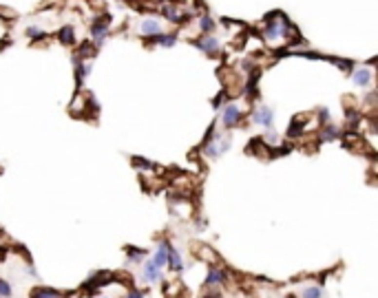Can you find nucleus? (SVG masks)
<instances>
[{"mask_svg":"<svg viewBox=\"0 0 378 298\" xmlns=\"http://www.w3.org/2000/svg\"><path fill=\"white\" fill-rule=\"evenodd\" d=\"M192 254L197 259H201L204 263H208L210 267H221V259L210 245H199V243H192Z\"/></svg>","mask_w":378,"mask_h":298,"instance_id":"nucleus-1","label":"nucleus"},{"mask_svg":"<svg viewBox=\"0 0 378 298\" xmlns=\"http://www.w3.org/2000/svg\"><path fill=\"white\" fill-rule=\"evenodd\" d=\"M272 117H274V113L270 106H259V108L252 111L254 124H261L264 128H272Z\"/></svg>","mask_w":378,"mask_h":298,"instance_id":"nucleus-2","label":"nucleus"},{"mask_svg":"<svg viewBox=\"0 0 378 298\" xmlns=\"http://www.w3.org/2000/svg\"><path fill=\"white\" fill-rule=\"evenodd\" d=\"M241 122V108L237 104H226L224 106V124L228 126V128H232V126H237Z\"/></svg>","mask_w":378,"mask_h":298,"instance_id":"nucleus-3","label":"nucleus"},{"mask_svg":"<svg viewBox=\"0 0 378 298\" xmlns=\"http://www.w3.org/2000/svg\"><path fill=\"white\" fill-rule=\"evenodd\" d=\"M109 24H111L109 16H100V18L93 22V40H95V42H102V40L106 38V34H109Z\"/></svg>","mask_w":378,"mask_h":298,"instance_id":"nucleus-4","label":"nucleus"},{"mask_svg":"<svg viewBox=\"0 0 378 298\" xmlns=\"http://www.w3.org/2000/svg\"><path fill=\"white\" fill-rule=\"evenodd\" d=\"M195 47H199L204 53H217V49H219V40L215 38V35H201L199 40H195Z\"/></svg>","mask_w":378,"mask_h":298,"instance_id":"nucleus-5","label":"nucleus"},{"mask_svg":"<svg viewBox=\"0 0 378 298\" xmlns=\"http://www.w3.org/2000/svg\"><path fill=\"white\" fill-rule=\"evenodd\" d=\"M226 272L221 267H210V272H208V276H206V285H210V287H219V285H224L226 283Z\"/></svg>","mask_w":378,"mask_h":298,"instance_id":"nucleus-6","label":"nucleus"},{"mask_svg":"<svg viewBox=\"0 0 378 298\" xmlns=\"http://www.w3.org/2000/svg\"><path fill=\"white\" fill-rule=\"evenodd\" d=\"M142 34L144 35H151V38H155V35L162 34V22L155 18H146L142 22Z\"/></svg>","mask_w":378,"mask_h":298,"instance_id":"nucleus-7","label":"nucleus"},{"mask_svg":"<svg viewBox=\"0 0 378 298\" xmlns=\"http://www.w3.org/2000/svg\"><path fill=\"white\" fill-rule=\"evenodd\" d=\"M144 279L149 280V283H157V280L162 279V267H157L153 261L144 263Z\"/></svg>","mask_w":378,"mask_h":298,"instance_id":"nucleus-8","label":"nucleus"},{"mask_svg":"<svg viewBox=\"0 0 378 298\" xmlns=\"http://www.w3.org/2000/svg\"><path fill=\"white\" fill-rule=\"evenodd\" d=\"M91 100V97L86 95V93H80V95H76V100L71 102V113L77 117L84 115V108H86V102Z\"/></svg>","mask_w":378,"mask_h":298,"instance_id":"nucleus-9","label":"nucleus"},{"mask_svg":"<svg viewBox=\"0 0 378 298\" xmlns=\"http://www.w3.org/2000/svg\"><path fill=\"white\" fill-rule=\"evenodd\" d=\"M168 245H170V243H159L157 250H155L153 263L157 265V267H166V263H168Z\"/></svg>","mask_w":378,"mask_h":298,"instance_id":"nucleus-10","label":"nucleus"},{"mask_svg":"<svg viewBox=\"0 0 378 298\" xmlns=\"http://www.w3.org/2000/svg\"><path fill=\"white\" fill-rule=\"evenodd\" d=\"M354 84H359V87H369V82H372V71L365 67L360 69H354Z\"/></svg>","mask_w":378,"mask_h":298,"instance_id":"nucleus-11","label":"nucleus"},{"mask_svg":"<svg viewBox=\"0 0 378 298\" xmlns=\"http://www.w3.org/2000/svg\"><path fill=\"white\" fill-rule=\"evenodd\" d=\"M184 294V285L179 280H170V283L164 285V296L166 298H179Z\"/></svg>","mask_w":378,"mask_h":298,"instance_id":"nucleus-12","label":"nucleus"},{"mask_svg":"<svg viewBox=\"0 0 378 298\" xmlns=\"http://www.w3.org/2000/svg\"><path fill=\"white\" fill-rule=\"evenodd\" d=\"M166 265H170V269H175V272H182V269H184L182 256H179L177 250H175V247H170V245H168V263Z\"/></svg>","mask_w":378,"mask_h":298,"instance_id":"nucleus-13","label":"nucleus"},{"mask_svg":"<svg viewBox=\"0 0 378 298\" xmlns=\"http://www.w3.org/2000/svg\"><path fill=\"white\" fill-rule=\"evenodd\" d=\"M31 298H64V294L56 292V289H49V287H38L31 292Z\"/></svg>","mask_w":378,"mask_h":298,"instance_id":"nucleus-14","label":"nucleus"},{"mask_svg":"<svg viewBox=\"0 0 378 298\" xmlns=\"http://www.w3.org/2000/svg\"><path fill=\"white\" fill-rule=\"evenodd\" d=\"M339 137V128L332 124H323V140L330 141V140H336Z\"/></svg>","mask_w":378,"mask_h":298,"instance_id":"nucleus-15","label":"nucleus"},{"mask_svg":"<svg viewBox=\"0 0 378 298\" xmlns=\"http://www.w3.org/2000/svg\"><path fill=\"white\" fill-rule=\"evenodd\" d=\"M77 53H80L82 58H91V55H95V47H93L91 42H84V44H80Z\"/></svg>","mask_w":378,"mask_h":298,"instance_id":"nucleus-16","label":"nucleus"},{"mask_svg":"<svg viewBox=\"0 0 378 298\" xmlns=\"http://www.w3.org/2000/svg\"><path fill=\"white\" fill-rule=\"evenodd\" d=\"M155 38L159 40V44H162V47H172V44L177 42V38H175V34H159V35H155Z\"/></svg>","mask_w":378,"mask_h":298,"instance_id":"nucleus-17","label":"nucleus"},{"mask_svg":"<svg viewBox=\"0 0 378 298\" xmlns=\"http://www.w3.org/2000/svg\"><path fill=\"white\" fill-rule=\"evenodd\" d=\"M60 40L64 44H73V27H62L60 29Z\"/></svg>","mask_w":378,"mask_h":298,"instance_id":"nucleus-18","label":"nucleus"},{"mask_svg":"<svg viewBox=\"0 0 378 298\" xmlns=\"http://www.w3.org/2000/svg\"><path fill=\"white\" fill-rule=\"evenodd\" d=\"M301 296L303 298H323V289L321 287H305Z\"/></svg>","mask_w":378,"mask_h":298,"instance_id":"nucleus-19","label":"nucleus"},{"mask_svg":"<svg viewBox=\"0 0 378 298\" xmlns=\"http://www.w3.org/2000/svg\"><path fill=\"white\" fill-rule=\"evenodd\" d=\"M212 27H215V22H212L208 16H201L199 18V29L204 31V34H208V31H212Z\"/></svg>","mask_w":378,"mask_h":298,"instance_id":"nucleus-20","label":"nucleus"},{"mask_svg":"<svg viewBox=\"0 0 378 298\" xmlns=\"http://www.w3.org/2000/svg\"><path fill=\"white\" fill-rule=\"evenodd\" d=\"M27 35H29V38H42V35H44V31L42 29H40V27H29V29H27Z\"/></svg>","mask_w":378,"mask_h":298,"instance_id":"nucleus-21","label":"nucleus"},{"mask_svg":"<svg viewBox=\"0 0 378 298\" xmlns=\"http://www.w3.org/2000/svg\"><path fill=\"white\" fill-rule=\"evenodd\" d=\"M0 296H11V285L0 279Z\"/></svg>","mask_w":378,"mask_h":298,"instance_id":"nucleus-22","label":"nucleus"},{"mask_svg":"<svg viewBox=\"0 0 378 298\" xmlns=\"http://www.w3.org/2000/svg\"><path fill=\"white\" fill-rule=\"evenodd\" d=\"M89 5L93 7V9H104V0H89Z\"/></svg>","mask_w":378,"mask_h":298,"instance_id":"nucleus-23","label":"nucleus"},{"mask_svg":"<svg viewBox=\"0 0 378 298\" xmlns=\"http://www.w3.org/2000/svg\"><path fill=\"white\" fill-rule=\"evenodd\" d=\"M144 296H146V294H144V292H131V294H129V296H126V298H144Z\"/></svg>","mask_w":378,"mask_h":298,"instance_id":"nucleus-24","label":"nucleus"},{"mask_svg":"<svg viewBox=\"0 0 378 298\" xmlns=\"http://www.w3.org/2000/svg\"><path fill=\"white\" fill-rule=\"evenodd\" d=\"M285 298H297V296H292V294H290V296H285Z\"/></svg>","mask_w":378,"mask_h":298,"instance_id":"nucleus-25","label":"nucleus"},{"mask_svg":"<svg viewBox=\"0 0 378 298\" xmlns=\"http://www.w3.org/2000/svg\"><path fill=\"white\" fill-rule=\"evenodd\" d=\"M100 298H106V296H100Z\"/></svg>","mask_w":378,"mask_h":298,"instance_id":"nucleus-26","label":"nucleus"}]
</instances>
